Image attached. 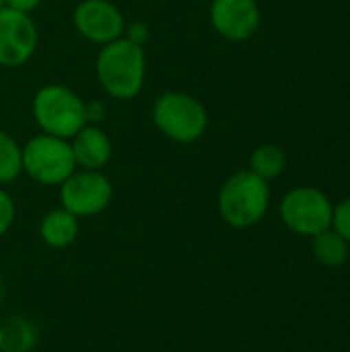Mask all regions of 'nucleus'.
Listing matches in <instances>:
<instances>
[{"instance_id": "f8f14e48", "label": "nucleus", "mask_w": 350, "mask_h": 352, "mask_svg": "<svg viewBox=\"0 0 350 352\" xmlns=\"http://www.w3.org/2000/svg\"><path fill=\"white\" fill-rule=\"evenodd\" d=\"M39 235L45 245L54 250H64L72 245L78 237V217L68 212L66 208H54L45 212L39 223Z\"/></svg>"}, {"instance_id": "20e7f679", "label": "nucleus", "mask_w": 350, "mask_h": 352, "mask_svg": "<svg viewBox=\"0 0 350 352\" xmlns=\"http://www.w3.org/2000/svg\"><path fill=\"white\" fill-rule=\"evenodd\" d=\"M35 124L43 134L70 140L85 124V99L60 82H50L37 89L31 103Z\"/></svg>"}, {"instance_id": "f03ea898", "label": "nucleus", "mask_w": 350, "mask_h": 352, "mask_svg": "<svg viewBox=\"0 0 350 352\" xmlns=\"http://www.w3.org/2000/svg\"><path fill=\"white\" fill-rule=\"evenodd\" d=\"M268 204V182H264L250 169L237 171L227 177L217 198L219 214L227 225L235 229H248L258 225L266 217Z\"/></svg>"}, {"instance_id": "0eeeda50", "label": "nucleus", "mask_w": 350, "mask_h": 352, "mask_svg": "<svg viewBox=\"0 0 350 352\" xmlns=\"http://www.w3.org/2000/svg\"><path fill=\"white\" fill-rule=\"evenodd\" d=\"M58 188H60V206L78 219L95 217L103 212L113 198V186L109 177L101 171H91V169H76Z\"/></svg>"}, {"instance_id": "dca6fc26", "label": "nucleus", "mask_w": 350, "mask_h": 352, "mask_svg": "<svg viewBox=\"0 0 350 352\" xmlns=\"http://www.w3.org/2000/svg\"><path fill=\"white\" fill-rule=\"evenodd\" d=\"M33 344V332L29 330L27 324H8L0 328V349L4 352H25Z\"/></svg>"}, {"instance_id": "9b49d317", "label": "nucleus", "mask_w": 350, "mask_h": 352, "mask_svg": "<svg viewBox=\"0 0 350 352\" xmlns=\"http://www.w3.org/2000/svg\"><path fill=\"white\" fill-rule=\"evenodd\" d=\"M72 157L76 163V169H91L101 171L113 153L111 138L105 134L99 124H85L72 138H70Z\"/></svg>"}, {"instance_id": "ddd939ff", "label": "nucleus", "mask_w": 350, "mask_h": 352, "mask_svg": "<svg viewBox=\"0 0 350 352\" xmlns=\"http://www.w3.org/2000/svg\"><path fill=\"white\" fill-rule=\"evenodd\" d=\"M311 239H314V243H311L314 256L322 266L336 268V266H342L347 262V258H349V241L340 233H336L332 227L318 233Z\"/></svg>"}, {"instance_id": "39448f33", "label": "nucleus", "mask_w": 350, "mask_h": 352, "mask_svg": "<svg viewBox=\"0 0 350 352\" xmlns=\"http://www.w3.org/2000/svg\"><path fill=\"white\" fill-rule=\"evenodd\" d=\"M21 159L23 173L41 186H60L76 171L70 140L43 132L21 146Z\"/></svg>"}, {"instance_id": "4be33fe9", "label": "nucleus", "mask_w": 350, "mask_h": 352, "mask_svg": "<svg viewBox=\"0 0 350 352\" xmlns=\"http://www.w3.org/2000/svg\"><path fill=\"white\" fill-rule=\"evenodd\" d=\"M2 6H4V0H0V8H2Z\"/></svg>"}, {"instance_id": "a211bd4d", "label": "nucleus", "mask_w": 350, "mask_h": 352, "mask_svg": "<svg viewBox=\"0 0 350 352\" xmlns=\"http://www.w3.org/2000/svg\"><path fill=\"white\" fill-rule=\"evenodd\" d=\"M14 202H12V198H10V194L8 192H4L2 188H0V237L12 227V223H14Z\"/></svg>"}, {"instance_id": "aec40b11", "label": "nucleus", "mask_w": 350, "mask_h": 352, "mask_svg": "<svg viewBox=\"0 0 350 352\" xmlns=\"http://www.w3.org/2000/svg\"><path fill=\"white\" fill-rule=\"evenodd\" d=\"M124 37H128L130 41L138 43V45H144V41L149 39V29H146L144 23H134V25L126 27Z\"/></svg>"}, {"instance_id": "4468645a", "label": "nucleus", "mask_w": 350, "mask_h": 352, "mask_svg": "<svg viewBox=\"0 0 350 352\" xmlns=\"http://www.w3.org/2000/svg\"><path fill=\"white\" fill-rule=\"evenodd\" d=\"M287 165L285 151L276 144H260L250 155V171L262 177L264 182L276 179Z\"/></svg>"}, {"instance_id": "f257e3e1", "label": "nucleus", "mask_w": 350, "mask_h": 352, "mask_svg": "<svg viewBox=\"0 0 350 352\" xmlns=\"http://www.w3.org/2000/svg\"><path fill=\"white\" fill-rule=\"evenodd\" d=\"M95 74L109 97L120 101L134 99L142 91L146 78L144 45H138L128 37L101 45L95 58Z\"/></svg>"}, {"instance_id": "7ed1b4c3", "label": "nucleus", "mask_w": 350, "mask_h": 352, "mask_svg": "<svg viewBox=\"0 0 350 352\" xmlns=\"http://www.w3.org/2000/svg\"><path fill=\"white\" fill-rule=\"evenodd\" d=\"M155 128L177 144H192L200 140L208 128V111L200 99L184 91L161 93L151 107Z\"/></svg>"}, {"instance_id": "1a4fd4ad", "label": "nucleus", "mask_w": 350, "mask_h": 352, "mask_svg": "<svg viewBox=\"0 0 350 352\" xmlns=\"http://www.w3.org/2000/svg\"><path fill=\"white\" fill-rule=\"evenodd\" d=\"M37 25L27 12L0 8V66L19 68L37 50Z\"/></svg>"}, {"instance_id": "6ab92c4d", "label": "nucleus", "mask_w": 350, "mask_h": 352, "mask_svg": "<svg viewBox=\"0 0 350 352\" xmlns=\"http://www.w3.org/2000/svg\"><path fill=\"white\" fill-rule=\"evenodd\" d=\"M105 116V105L101 101H85V118L87 124H99Z\"/></svg>"}, {"instance_id": "f3484780", "label": "nucleus", "mask_w": 350, "mask_h": 352, "mask_svg": "<svg viewBox=\"0 0 350 352\" xmlns=\"http://www.w3.org/2000/svg\"><path fill=\"white\" fill-rule=\"evenodd\" d=\"M332 229L336 233H340L350 243V196L344 198L340 204L334 206V212H332Z\"/></svg>"}, {"instance_id": "5701e85b", "label": "nucleus", "mask_w": 350, "mask_h": 352, "mask_svg": "<svg viewBox=\"0 0 350 352\" xmlns=\"http://www.w3.org/2000/svg\"><path fill=\"white\" fill-rule=\"evenodd\" d=\"M0 299H2V289H0Z\"/></svg>"}, {"instance_id": "6e6552de", "label": "nucleus", "mask_w": 350, "mask_h": 352, "mask_svg": "<svg viewBox=\"0 0 350 352\" xmlns=\"http://www.w3.org/2000/svg\"><path fill=\"white\" fill-rule=\"evenodd\" d=\"M72 25L80 37L91 43L105 45L124 37V12L111 0H80L72 10Z\"/></svg>"}, {"instance_id": "423d86ee", "label": "nucleus", "mask_w": 350, "mask_h": 352, "mask_svg": "<svg viewBox=\"0 0 350 352\" xmlns=\"http://www.w3.org/2000/svg\"><path fill=\"white\" fill-rule=\"evenodd\" d=\"M334 206L330 198L309 186H301L285 194L281 202V219L287 229L303 237H316L332 227Z\"/></svg>"}, {"instance_id": "9d476101", "label": "nucleus", "mask_w": 350, "mask_h": 352, "mask_svg": "<svg viewBox=\"0 0 350 352\" xmlns=\"http://www.w3.org/2000/svg\"><path fill=\"white\" fill-rule=\"evenodd\" d=\"M208 16L212 29L229 41H245L260 27L258 0H212Z\"/></svg>"}, {"instance_id": "412c9836", "label": "nucleus", "mask_w": 350, "mask_h": 352, "mask_svg": "<svg viewBox=\"0 0 350 352\" xmlns=\"http://www.w3.org/2000/svg\"><path fill=\"white\" fill-rule=\"evenodd\" d=\"M39 2L41 0H4V6L6 8H12V10H19V12L31 14L39 6Z\"/></svg>"}, {"instance_id": "2eb2a0df", "label": "nucleus", "mask_w": 350, "mask_h": 352, "mask_svg": "<svg viewBox=\"0 0 350 352\" xmlns=\"http://www.w3.org/2000/svg\"><path fill=\"white\" fill-rule=\"evenodd\" d=\"M23 173L21 144L4 130H0V186L14 182Z\"/></svg>"}]
</instances>
